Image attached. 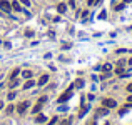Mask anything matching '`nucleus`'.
Returning a JSON list of instances; mask_svg holds the SVG:
<instances>
[{"label": "nucleus", "instance_id": "f257e3e1", "mask_svg": "<svg viewBox=\"0 0 132 125\" xmlns=\"http://www.w3.org/2000/svg\"><path fill=\"white\" fill-rule=\"evenodd\" d=\"M74 87H75V85H72V87H69V89H67L65 92H64V94L60 95V97H59V100H57V102H59V103H64L65 100H69V98L72 97V89H74Z\"/></svg>", "mask_w": 132, "mask_h": 125}, {"label": "nucleus", "instance_id": "f03ea898", "mask_svg": "<svg viewBox=\"0 0 132 125\" xmlns=\"http://www.w3.org/2000/svg\"><path fill=\"white\" fill-rule=\"evenodd\" d=\"M102 105H104L105 108H114V107H117V102L112 100V98H105V100L102 102Z\"/></svg>", "mask_w": 132, "mask_h": 125}, {"label": "nucleus", "instance_id": "7ed1b4c3", "mask_svg": "<svg viewBox=\"0 0 132 125\" xmlns=\"http://www.w3.org/2000/svg\"><path fill=\"white\" fill-rule=\"evenodd\" d=\"M0 8L3 12H10L12 10V3H8L7 0H0Z\"/></svg>", "mask_w": 132, "mask_h": 125}, {"label": "nucleus", "instance_id": "20e7f679", "mask_svg": "<svg viewBox=\"0 0 132 125\" xmlns=\"http://www.w3.org/2000/svg\"><path fill=\"white\" fill-rule=\"evenodd\" d=\"M27 107H29V103H27V102H22V103H19V107H17V112H19V113H25Z\"/></svg>", "mask_w": 132, "mask_h": 125}, {"label": "nucleus", "instance_id": "39448f33", "mask_svg": "<svg viewBox=\"0 0 132 125\" xmlns=\"http://www.w3.org/2000/svg\"><path fill=\"white\" fill-rule=\"evenodd\" d=\"M35 122L37 124H44V122H47V117L45 115H37L35 117Z\"/></svg>", "mask_w": 132, "mask_h": 125}, {"label": "nucleus", "instance_id": "423d86ee", "mask_svg": "<svg viewBox=\"0 0 132 125\" xmlns=\"http://www.w3.org/2000/svg\"><path fill=\"white\" fill-rule=\"evenodd\" d=\"M57 10H59V13H64L67 10V5L65 3H59V5H57Z\"/></svg>", "mask_w": 132, "mask_h": 125}, {"label": "nucleus", "instance_id": "0eeeda50", "mask_svg": "<svg viewBox=\"0 0 132 125\" xmlns=\"http://www.w3.org/2000/svg\"><path fill=\"white\" fill-rule=\"evenodd\" d=\"M47 80H49V75H42V77H40V80H38V85H45V83H47Z\"/></svg>", "mask_w": 132, "mask_h": 125}, {"label": "nucleus", "instance_id": "6e6552de", "mask_svg": "<svg viewBox=\"0 0 132 125\" xmlns=\"http://www.w3.org/2000/svg\"><path fill=\"white\" fill-rule=\"evenodd\" d=\"M12 8H13L15 12H20V10H22V7H20L19 2H13V3H12Z\"/></svg>", "mask_w": 132, "mask_h": 125}, {"label": "nucleus", "instance_id": "1a4fd4ad", "mask_svg": "<svg viewBox=\"0 0 132 125\" xmlns=\"http://www.w3.org/2000/svg\"><path fill=\"white\" fill-rule=\"evenodd\" d=\"M40 108H42V103H40V102H38V103H37V105H35V107H33V113H38V112H40Z\"/></svg>", "mask_w": 132, "mask_h": 125}, {"label": "nucleus", "instance_id": "9d476101", "mask_svg": "<svg viewBox=\"0 0 132 125\" xmlns=\"http://www.w3.org/2000/svg\"><path fill=\"white\" fill-rule=\"evenodd\" d=\"M33 83H35V82H32V80H29V82H27V83L24 85V89H25V90H29L30 87H33Z\"/></svg>", "mask_w": 132, "mask_h": 125}, {"label": "nucleus", "instance_id": "9b49d317", "mask_svg": "<svg viewBox=\"0 0 132 125\" xmlns=\"http://www.w3.org/2000/svg\"><path fill=\"white\" fill-rule=\"evenodd\" d=\"M19 73H20V70H19V68H15V70L12 72V77H10V78H12V80H15V77H17Z\"/></svg>", "mask_w": 132, "mask_h": 125}, {"label": "nucleus", "instance_id": "f8f14e48", "mask_svg": "<svg viewBox=\"0 0 132 125\" xmlns=\"http://www.w3.org/2000/svg\"><path fill=\"white\" fill-rule=\"evenodd\" d=\"M115 73L122 75V73H124V67H117V68H115Z\"/></svg>", "mask_w": 132, "mask_h": 125}, {"label": "nucleus", "instance_id": "ddd939ff", "mask_svg": "<svg viewBox=\"0 0 132 125\" xmlns=\"http://www.w3.org/2000/svg\"><path fill=\"white\" fill-rule=\"evenodd\" d=\"M107 113V108H100V110H97V115H105Z\"/></svg>", "mask_w": 132, "mask_h": 125}, {"label": "nucleus", "instance_id": "4468645a", "mask_svg": "<svg viewBox=\"0 0 132 125\" xmlns=\"http://www.w3.org/2000/svg\"><path fill=\"white\" fill-rule=\"evenodd\" d=\"M110 68H112L110 63H105V65H104V70H105V72H110Z\"/></svg>", "mask_w": 132, "mask_h": 125}, {"label": "nucleus", "instance_id": "2eb2a0df", "mask_svg": "<svg viewBox=\"0 0 132 125\" xmlns=\"http://www.w3.org/2000/svg\"><path fill=\"white\" fill-rule=\"evenodd\" d=\"M24 77H25V78H30V77H32V72L25 70V72H24Z\"/></svg>", "mask_w": 132, "mask_h": 125}, {"label": "nucleus", "instance_id": "dca6fc26", "mask_svg": "<svg viewBox=\"0 0 132 125\" xmlns=\"http://www.w3.org/2000/svg\"><path fill=\"white\" fill-rule=\"evenodd\" d=\"M75 87H79V89L84 87V82H82V80H77V82H75Z\"/></svg>", "mask_w": 132, "mask_h": 125}, {"label": "nucleus", "instance_id": "f3484780", "mask_svg": "<svg viewBox=\"0 0 132 125\" xmlns=\"http://www.w3.org/2000/svg\"><path fill=\"white\" fill-rule=\"evenodd\" d=\"M12 112H13V105H8L7 107V113H12Z\"/></svg>", "mask_w": 132, "mask_h": 125}, {"label": "nucleus", "instance_id": "a211bd4d", "mask_svg": "<svg viewBox=\"0 0 132 125\" xmlns=\"http://www.w3.org/2000/svg\"><path fill=\"white\" fill-rule=\"evenodd\" d=\"M87 110H89V107H84V108L80 110V117H82V115H85V112H87Z\"/></svg>", "mask_w": 132, "mask_h": 125}, {"label": "nucleus", "instance_id": "6ab92c4d", "mask_svg": "<svg viewBox=\"0 0 132 125\" xmlns=\"http://www.w3.org/2000/svg\"><path fill=\"white\" fill-rule=\"evenodd\" d=\"M55 122H57V117H54V119H52V120L49 122V125H54V124H55Z\"/></svg>", "mask_w": 132, "mask_h": 125}, {"label": "nucleus", "instance_id": "aec40b11", "mask_svg": "<svg viewBox=\"0 0 132 125\" xmlns=\"http://www.w3.org/2000/svg\"><path fill=\"white\" fill-rule=\"evenodd\" d=\"M13 97H15V94H13V92H10V94H8V100H13Z\"/></svg>", "mask_w": 132, "mask_h": 125}, {"label": "nucleus", "instance_id": "412c9836", "mask_svg": "<svg viewBox=\"0 0 132 125\" xmlns=\"http://www.w3.org/2000/svg\"><path fill=\"white\" fill-rule=\"evenodd\" d=\"M127 92H129V94H132V83H129V85H127Z\"/></svg>", "mask_w": 132, "mask_h": 125}, {"label": "nucleus", "instance_id": "4be33fe9", "mask_svg": "<svg viewBox=\"0 0 132 125\" xmlns=\"http://www.w3.org/2000/svg\"><path fill=\"white\" fill-rule=\"evenodd\" d=\"M20 2H22V3H24V5H29V3H30V2H29V0H20Z\"/></svg>", "mask_w": 132, "mask_h": 125}, {"label": "nucleus", "instance_id": "5701e85b", "mask_svg": "<svg viewBox=\"0 0 132 125\" xmlns=\"http://www.w3.org/2000/svg\"><path fill=\"white\" fill-rule=\"evenodd\" d=\"M95 2H97V0H89V5H94Z\"/></svg>", "mask_w": 132, "mask_h": 125}, {"label": "nucleus", "instance_id": "b1692460", "mask_svg": "<svg viewBox=\"0 0 132 125\" xmlns=\"http://www.w3.org/2000/svg\"><path fill=\"white\" fill-rule=\"evenodd\" d=\"M62 125H70V122H69V120H64V122H62Z\"/></svg>", "mask_w": 132, "mask_h": 125}, {"label": "nucleus", "instance_id": "393cba45", "mask_svg": "<svg viewBox=\"0 0 132 125\" xmlns=\"http://www.w3.org/2000/svg\"><path fill=\"white\" fill-rule=\"evenodd\" d=\"M127 102H129V103H132V95H129V98H127Z\"/></svg>", "mask_w": 132, "mask_h": 125}, {"label": "nucleus", "instance_id": "a878e982", "mask_svg": "<svg viewBox=\"0 0 132 125\" xmlns=\"http://www.w3.org/2000/svg\"><path fill=\"white\" fill-rule=\"evenodd\" d=\"M124 2H126V3H129V2H132V0H124Z\"/></svg>", "mask_w": 132, "mask_h": 125}, {"label": "nucleus", "instance_id": "bb28decb", "mask_svg": "<svg viewBox=\"0 0 132 125\" xmlns=\"http://www.w3.org/2000/svg\"><path fill=\"white\" fill-rule=\"evenodd\" d=\"M129 65H132V59H131V60H129Z\"/></svg>", "mask_w": 132, "mask_h": 125}, {"label": "nucleus", "instance_id": "cd10ccee", "mask_svg": "<svg viewBox=\"0 0 132 125\" xmlns=\"http://www.w3.org/2000/svg\"><path fill=\"white\" fill-rule=\"evenodd\" d=\"M2 107H3V103H2V102H0V108H2Z\"/></svg>", "mask_w": 132, "mask_h": 125}, {"label": "nucleus", "instance_id": "c85d7f7f", "mask_svg": "<svg viewBox=\"0 0 132 125\" xmlns=\"http://www.w3.org/2000/svg\"><path fill=\"white\" fill-rule=\"evenodd\" d=\"M0 90H2V87H0Z\"/></svg>", "mask_w": 132, "mask_h": 125}]
</instances>
